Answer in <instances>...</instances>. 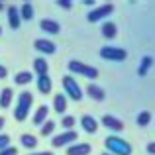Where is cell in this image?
<instances>
[{
	"label": "cell",
	"mask_w": 155,
	"mask_h": 155,
	"mask_svg": "<svg viewBox=\"0 0 155 155\" xmlns=\"http://www.w3.org/2000/svg\"><path fill=\"white\" fill-rule=\"evenodd\" d=\"M31 104H34V94H31L30 91L20 92L18 100H16V108H14L16 122H24L26 120L28 114H30V110H31Z\"/></svg>",
	"instance_id": "6da1fadb"
},
{
	"label": "cell",
	"mask_w": 155,
	"mask_h": 155,
	"mask_svg": "<svg viewBox=\"0 0 155 155\" xmlns=\"http://www.w3.org/2000/svg\"><path fill=\"white\" fill-rule=\"evenodd\" d=\"M104 147L108 149V153L112 155H132V145L128 143L126 140H122V137L118 136H108L104 140Z\"/></svg>",
	"instance_id": "7a4b0ae2"
},
{
	"label": "cell",
	"mask_w": 155,
	"mask_h": 155,
	"mask_svg": "<svg viewBox=\"0 0 155 155\" xmlns=\"http://www.w3.org/2000/svg\"><path fill=\"white\" fill-rule=\"evenodd\" d=\"M69 71L75 73V75H81V77H87V79H96L98 77V69L92 67V65H87L79 59H71L69 61Z\"/></svg>",
	"instance_id": "3957f363"
},
{
	"label": "cell",
	"mask_w": 155,
	"mask_h": 155,
	"mask_svg": "<svg viewBox=\"0 0 155 155\" xmlns=\"http://www.w3.org/2000/svg\"><path fill=\"white\" fill-rule=\"evenodd\" d=\"M63 94L67 96V98H71V100H77L79 102L81 98L84 96V92H83V88L79 87V83H77L75 79H73L71 75H67V77H63Z\"/></svg>",
	"instance_id": "277c9868"
},
{
	"label": "cell",
	"mask_w": 155,
	"mask_h": 155,
	"mask_svg": "<svg viewBox=\"0 0 155 155\" xmlns=\"http://www.w3.org/2000/svg\"><path fill=\"white\" fill-rule=\"evenodd\" d=\"M77 137H79V134H77L75 130L61 132V134H57V136L51 140V145L53 147H69V145L77 143Z\"/></svg>",
	"instance_id": "5b68a950"
},
{
	"label": "cell",
	"mask_w": 155,
	"mask_h": 155,
	"mask_svg": "<svg viewBox=\"0 0 155 155\" xmlns=\"http://www.w3.org/2000/svg\"><path fill=\"white\" fill-rule=\"evenodd\" d=\"M100 57L106 61H126L128 51L122 49V47H114V45H106L100 49Z\"/></svg>",
	"instance_id": "8992f818"
},
{
	"label": "cell",
	"mask_w": 155,
	"mask_h": 155,
	"mask_svg": "<svg viewBox=\"0 0 155 155\" xmlns=\"http://www.w3.org/2000/svg\"><path fill=\"white\" fill-rule=\"evenodd\" d=\"M112 12H114V4H100V6H96L94 10L88 12L87 20H88V22H100V20L108 18Z\"/></svg>",
	"instance_id": "52a82bcc"
},
{
	"label": "cell",
	"mask_w": 155,
	"mask_h": 155,
	"mask_svg": "<svg viewBox=\"0 0 155 155\" xmlns=\"http://www.w3.org/2000/svg\"><path fill=\"white\" fill-rule=\"evenodd\" d=\"M100 124H102L104 128H108L110 132H122V130H124V122L116 116H110V114H104Z\"/></svg>",
	"instance_id": "ba28073f"
},
{
	"label": "cell",
	"mask_w": 155,
	"mask_h": 155,
	"mask_svg": "<svg viewBox=\"0 0 155 155\" xmlns=\"http://www.w3.org/2000/svg\"><path fill=\"white\" fill-rule=\"evenodd\" d=\"M34 47H35V51L43 53V55H53V53L57 51L55 43H53V41H49V39H45V38H39V39H35V41H34Z\"/></svg>",
	"instance_id": "9c48e42d"
},
{
	"label": "cell",
	"mask_w": 155,
	"mask_h": 155,
	"mask_svg": "<svg viewBox=\"0 0 155 155\" xmlns=\"http://www.w3.org/2000/svg\"><path fill=\"white\" fill-rule=\"evenodd\" d=\"M49 120V106L47 104H41L38 110H35V114H34V118H31V124L34 126H39L41 128L45 122Z\"/></svg>",
	"instance_id": "30bf717a"
},
{
	"label": "cell",
	"mask_w": 155,
	"mask_h": 155,
	"mask_svg": "<svg viewBox=\"0 0 155 155\" xmlns=\"http://www.w3.org/2000/svg\"><path fill=\"white\" fill-rule=\"evenodd\" d=\"M39 28H41V31H45L49 35H57L61 31V24L57 20H49V18H43L39 22Z\"/></svg>",
	"instance_id": "8fae6325"
},
{
	"label": "cell",
	"mask_w": 155,
	"mask_h": 155,
	"mask_svg": "<svg viewBox=\"0 0 155 155\" xmlns=\"http://www.w3.org/2000/svg\"><path fill=\"white\" fill-rule=\"evenodd\" d=\"M6 14H8V24H10L12 30H20V24H22L20 8H16V6H8V8H6Z\"/></svg>",
	"instance_id": "7c38bea8"
},
{
	"label": "cell",
	"mask_w": 155,
	"mask_h": 155,
	"mask_svg": "<svg viewBox=\"0 0 155 155\" xmlns=\"http://www.w3.org/2000/svg\"><path fill=\"white\" fill-rule=\"evenodd\" d=\"M87 96H91L92 100H96V102H102V100L106 98V92H104V88L102 87H98V84H94V83H91L87 87Z\"/></svg>",
	"instance_id": "4fadbf2b"
},
{
	"label": "cell",
	"mask_w": 155,
	"mask_h": 155,
	"mask_svg": "<svg viewBox=\"0 0 155 155\" xmlns=\"http://www.w3.org/2000/svg\"><path fill=\"white\" fill-rule=\"evenodd\" d=\"M98 122L94 120V118L91 116V114H84L83 118H81V128L84 130L87 134H96V130H98Z\"/></svg>",
	"instance_id": "5bb4252c"
},
{
	"label": "cell",
	"mask_w": 155,
	"mask_h": 155,
	"mask_svg": "<svg viewBox=\"0 0 155 155\" xmlns=\"http://www.w3.org/2000/svg\"><path fill=\"white\" fill-rule=\"evenodd\" d=\"M92 151L91 143H73L67 147V155H88Z\"/></svg>",
	"instance_id": "9a60e30c"
},
{
	"label": "cell",
	"mask_w": 155,
	"mask_h": 155,
	"mask_svg": "<svg viewBox=\"0 0 155 155\" xmlns=\"http://www.w3.org/2000/svg\"><path fill=\"white\" fill-rule=\"evenodd\" d=\"M34 71H35L38 77L49 75V63H47L45 57H38V59H34Z\"/></svg>",
	"instance_id": "2e32d148"
},
{
	"label": "cell",
	"mask_w": 155,
	"mask_h": 155,
	"mask_svg": "<svg viewBox=\"0 0 155 155\" xmlns=\"http://www.w3.org/2000/svg\"><path fill=\"white\" fill-rule=\"evenodd\" d=\"M67 96L63 94V92H59V94H55V98H53V110H55L57 114H61L63 116L65 110H67Z\"/></svg>",
	"instance_id": "e0dca14e"
},
{
	"label": "cell",
	"mask_w": 155,
	"mask_h": 155,
	"mask_svg": "<svg viewBox=\"0 0 155 155\" xmlns=\"http://www.w3.org/2000/svg\"><path fill=\"white\" fill-rule=\"evenodd\" d=\"M38 91L41 94H49L53 91V83L49 79V75H43V77H38Z\"/></svg>",
	"instance_id": "ac0fdd59"
},
{
	"label": "cell",
	"mask_w": 155,
	"mask_h": 155,
	"mask_svg": "<svg viewBox=\"0 0 155 155\" xmlns=\"http://www.w3.org/2000/svg\"><path fill=\"white\" fill-rule=\"evenodd\" d=\"M12 100H14V91L12 88H2L0 91V108H8V106L12 104Z\"/></svg>",
	"instance_id": "d6986e66"
},
{
	"label": "cell",
	"mask_w": 155,
	"mask_h": 155,
	"mask_svg": "<svg viewBox=\"0 0 155 155\" xmlns=\"http://www.w3.org/2000/svg\"><path fill=\"white\" fill-rule=\"evenodd\" d=\"M100 30H102V35H104L106 39H114L118 35V28H116V24H114V22H104Z\"/></svg>",
	"instance_id": "ffe728a7"
},
{
	"label": "cell",
	"mask_w": 155,
	"mask_h": 155,
	"mask_svg": "<svg viewBox=\"0 0 155 155\" xmlns=\"http://www.w3.org/2000/svg\"><path fill=\"white\" fill-rule=\"evenodd\" d=\"M20 143L26 149H35L38 147V137L31 136V134H22V136H20Z\"/></svg>",
	"instance_id": "44dd1931"
},
{
	"label": "cell",
	"mask_w": 155,
	"mask_h": 155,
	"mask_svg": "<svg viewBox=\"0 0 155 155\" xmlns=\"http://www.w3.org/2000/svg\"><path fill=\"white\" fill-rule=\"evenodd\" d=\"M153 67V57L151 55H145L143 59H141V63H140V67H137V75L140 77H145L147 75V71Z\"/></svg>",
	"instance_id": "7402d4cb"
},
{
	"label": "cell",
	"mask_w": 155,
	"mask_h": 155,
	"mask_svg": "<svg viewBox=\"0 0 155 155\" xmlns=\"http://www.w3.org/2000/svg\"><path fill=\"white\" fill-rule=\"evenodd\" d=\"M31 79H34V75H31L30 71H20L18 75H14V83L18 84V87H24V84H30Z\"/></svg>",
	"instance_id": "603a6c76"
},
{
	"label": "cell",
	"mask_w": 155,
	"mask_h": 155,
	"mask_svg": "<svg viewBox=\"0 0 155 155\" xmlns=\"http://www.w3.org/2000/svg\"><path fill=\"white\" fill-rule=\"evenodd\" d=\"M34 6H31L30 2H24L22 6H20V16H22V20H31L34 18Z\"/></svg>",
	"instance_id": "cb8c5ba5"
},
{
	"label": "cell",
	"mask_w": 155,
	"mask_h": 155,
	"mask_svg": "<svg viewBox=\"0 0 155 155\" xmlns=\"http://www.w3.org/2000/svg\"><path fill=\"white\" fill-rule=\"evenodd\" d=\"M136 122H137V126H140V128H145V126L151 122V112H147V110L140 112V114H137V118H136Z\"/></svg>",
	"instance_id": "d4e9b609"
},
{
	"label": "cell",
	"mask_w": 155,
	"mask_h": 155,
	"mask_svg": "<svg viewBox=\"0 0 155 155\" xmlns=\"http://www.w3.org/2000/svg\"><path fill=\"white\" fill-rule=\"evenodd\" d=\"M77 124L75 116H63V120H61V126H63V132H69V130H73Z\"/></svg>",
	"instance_id": "484cf974"
},
{
	"label": "cell",
	"mask_w": 155,
	"mask_h": 155,
	"mask_svg": "<svg viewBox=\"0 0 155 155\" xmlns=\"http://www.w3.org/2000/svg\"><path fill=\"white\" fill-rule=\"evenodd\" d=\"M55 126H57V122H53V120H47L45 124L41 126V136H51V134L55 132Z\"/></svg>",
	"instance_id": "4316f807"
},
{
	"label": "cell",
	"mask_w": 155,
	"mask_h": 155,
	"mask_svg": "<svg viewBox=\"0 0 155 155\" xmlns=\"http://www.w3.org/2000/svg\"><path fill=\"white\" fill-rule=\"evenodd\" d=\"M10 147V136H6V134H0V151L2 149Z\"/></svg>",
	"instance_id": "83f0119b"
},
{
	"label": "cell",
	"mask_w": 155,
	"mask_h": 155,
	"mask_svg": "<svg viewBox=\"0 0 155 155\" xmlns=\"http://www.w3.org/2000/svg\"><path fill=\"white\" fill-rule=\"evenodd\" d=\"M57 6L65 8V10H71V8H73V0H59V2H57Z\"/></svg>",
	"instance_id": "f1b7e54d"
},
{
	"label": "cell",
	"mask_w": 155,
	"mask_h": 155,
	"mask_svg": "<svg viewBox=\"0 0 155 155\" xmlns=\"http://www.w3.org/2000/svg\"><path fill=\"white\" fill-rule=\"evenodd\" d=\"M0 155H18V149L16 147H6V149H2V151H0Z\"/></svg>",
	"instance_id": "f546056e"
},
{
	"label": "cell",
	"mask_w": 155,
	"mask_h": 155,
	"mask_svg": "<svg viewBox=\"0 0 155 155\" xmlns=\"http://www.w3.org/2000/svg\"><path fill=\"white\" fill-rule=\"evenodd\" d=\"M145 151H147L149 155H155V141H151V143H147V147H145Z\"/></svg>",
	"instance_id": "4dcf8cb0"
},
{
	"label": "cell",
	"mask_w": 155,
	"mask_h": 155,
	"mask_svg": "<svg viewBox=\"0 0 155 155\" xmlns=\"http://www.w3.org/2000/svg\"><path fill=\"white\" fill-rule=\"evenodd\" d=\"M6 77H8V69L4 67V65H0V81L6 79Z\"/></svg>",
	"instance_id": "1f68e13d"
},
{
	"label": "cell",
	"mask_w": 155,
	"mask_h": 155,
	"mask_svg": "<svg viewBox=\"0 0 155 155\" xmlns=\"http://www.w3.org/2000/svg\"><path fill=\"white\" fill-rule=\"evenodd\" d=\"M28 155H55L51 151H35V153H28Z\"/></svg>",
	"instance_id": "d6a6232c"
},
{
	"label": "cell",
	"mask_w": 155,
	"mask_h": 155,
	"mask_svg": "<svg viewBox=\"0 0 155 155\" xmlns=\"http://www.w3.org/2000/svg\"><path fill=\"white\" fill-rule=\"evenodd\" d=\"M4 124H6V120H4L2 116H0V132H2V128H4Z\"/></svg>",
	"instance_id": "836d02e7"
},
{
	"label": "cell",
	"mask_w": 155,
	"mask_h": 155,
	"mask_svg": "<svg viewBox=\"0 0 155 155\" xmlns=\"http://www.w3.org/2000/svg\"><path fill=\"white\" fill-rule=\"evenodd\" d=\"M2 10H4V4H2V2H0V12H2Z\"/></svg>",
	"instance_id": "e575fe53"
},
{
	"label": "cell",
	"mask_w": 155,
	"mask_h": 155,
	"mask_svg": "<svg viewBox=\"0 0 155 155\" xmlns=\"http://www.w3.org/2000/svg\"><path fill=\"white\" fill-rule=\"evenodd\" d=\"M100 155H112V153H100Z\"/></svg>",
	"instance_id": "d590c367"
},
{
	"label": "cell",
	"mask_w": 155,
	"mask_h": 155,
	"mask_svg": "<svg viewBox=\"0 0 155 155\" xmlns=\"http://www.w3.org/2000/svg\"><path fill=\"white\" fill-rule=\"evenodd\" d=\"M0 35H2V28H0Z\"/></svg>",
	"instance_id": "8d00e7d4"
}]
</instances>
